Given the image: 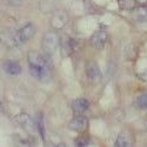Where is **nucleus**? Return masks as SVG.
<instances>
[{
	"instance_id": "a211bd4d",
	"label": "nucleus",
	"mask_w": 147,
	"mask_h": 147,
	"mask_svg": "<svg viewBox=\"0 0 147 147\" xmlns=\"http://www.w3.org/2000/svg\"><path fill=\"white\" fill-rule=\"evenodd\" d=\"M6 1L12 6H20L22 4V0H6Z\"/></svg>"
},
{
	"instance_id": "f03ea898",
	"label": "nucleus",
	"mask_w": 147,
	"mask_h": 147,
	"mask_svg": "<svg viewBox=\"0 0 147 147\" xmlns=\"http://www.w3.org/2000/svg\"><path fill=\"white\" fill-rule=\"evenodd\" d=\"M35 32H36V28L34 26V24L26 22L25 25H22L20 28H18L13 33H9L6 42H9L12 47H19L22 44L31 40L35 35Z\"/></svg>"
},
{
	"instance_id": "6ab92c4d",
	"label": "nucleus",
	"mask_w": 147,
	"mask_h": 147,
	"mask_svg": "<svg viewBox=\"0 0 147 147\" xmlns=\"http://www.w3.org/2000/svg\"><path fill=\"white\" fill-rule=\"evenodd\" d=\"M139 77H140V79H141V80H144V81H146V82H147V68H146L144 72H141V73H140Z\"/></svg>"
},
{
	"instance_id": "f257e3e1",
	"label": "nucleus",
	"mask_w": 147,
	"mask_h": 147,
	"mask_svg": "<svg viewBox=\"0 0 147 147\" xmlns=\"http://www.w3.org/2000/svg\"><path fill=\"white\" fill-rule=\"evenodd\" d=\"M27 61L32 77L40 81H46L51 78L50 57L38 52H30L27 54Z\"/></svg>"
},
{
	"instance_id": "f8f14e48",
	"label": "nucleus",
	"mask_w": 147,
	"mask_h": 147,
	"mask_svg": "<svg viewBox=\"0 0 147 147\" xmlns=\"http://www.w3.org/2000/svg\"><path fill=\"white\" fill-rule=\"evenodd\" d=\"M129 145H131V140L126 133H120L118 136V139L115 140V144H114V146H117V147H125V146L127 147Z\"/></svg>"
},
{
	"instance_id": "f3484780",
	"label": "nucleus",
	"mask_w": 147,
	"mask_h": 147,
	"mask_svg": "<svg viewBox=\"0 0 147 147\" xmlns=\"http://www.w3.org/2000/svg\"><path fill=\"white\" fill-rule=\"evenodd\" d=\"M88 142H90V140H88L87 137H79V138H77L76 141H74L76 146H80V147L88 146Z\"/></svg>"
},
{
	"instance_id": "6e6552de",
	"label": "nucleus",
	"mask_w": 147,
	"mask_h": 147,
	"mask_svg": "<svg viewBox=\"0 0 147 147\" xmlns=\"http://www.w3.org/2000/svg\"><path fill=\"white\" fill-rule=\"evenodd\" d=\"M87 119L86 118H84V117H76V118H73L71 121H69V124H68V127L72 129V131H74V132H85L87 129Z\"/></svg>"
},
{
	"instance_id": "39448f33",
	"label": "nucleus",
	"mask_w": 147,
	"mask_h": 147,
	"mask_svg": "<svg viewBox=\"0 0 147 147\" xmlns=\"http://www.w3.org/2000/svg\"><path fill=\"white\" fill-rule=\"evenodd\" d=\"M107 41H108V33L106 30H102V28L94 32L93 35L91 36V44L96 50L102 48L107 44Z\"/></svg>"
},
{
	"instance_id": "7ed1b4c3",
	"label": "nucleus",
	"mask_w": 147,
	"mask_h": 147,
	"mask_svg": "<svg viewBox=\"0 0 147 147\" xmlns=\"http://www.w3.org/2000/svg\"><path fill=\"white\" fill-rule=\"evenodd\" d=\"M60 46V38L55 32H47L41 40V50L47 57H52Z\"/></svg>"
},
{
	"instance_id": "1a4fd4ad",
	"label": "nucleus",
	"mask_w": 147,
	"mask_h": 147,
	"mask_svg": "<svg viewBox=\"0 0 147 147\" xmlns=\"http://www.w3.org/2000/svg\"><path fill=\"white\" fill-rule=\"evenodd\" d=\"M90 106V101L85 98H79V99H76L74 101L72 102L71 107H72V111L74 114H81L85 111H87V108Z\"/></svg>"
},
{
	"instance_id": "0eeeda50",
	"label": "nucleus",
	"mask_w": 147,
	"mask_h": 147,
	"mask_svg": "<svg viewBox=\"0 0 147 147\" xmlns=\"http://www.w3.org/2000/svg\"><path fill=\"white\" fill-rule=\"evenodd\" d=\"M3 69L8 76H19L22 72V67L14 60H5L3 63Z\"/></svg>"
},
{
	"instance_id": "9b49d317",
	"label": "nucleus",
	"mask_w": 147,
	"mask_h": 147,
	"mask_svg": "<svg viewBox=\"0 0 147 147\" xmlns=\"http://www.w3.org/2000/svg\"><path fill=\"white\" fill-rule=\"evenodd\" d=\"M133 19L138 22H147V7L134 8Z\"/></svg>"
},
{
	"instance_id": "2eb2a0df",
	"label": "nucleus",
	"mask_w": 147,
	"mask_h": 147,
	"mask_svg": "<svg viewBox=\"0 0 147 147\" xmlns=\"http://www.w3.org/2000/svg\"><path fill=\"white\" fill-rule=\"evenodd\" d=\"M60 17H61V14H58V16H55V17L53 18V20H52V25H53L55 28L64 27L65 24H66V20H67V19H63V20H61Z\"/></svg>"
},
{
	"instance_id": "dca6fc26",
	"label": "nucleus",
	"mask_w": 147,
	"mask_h": 147,
	"mask_svg": "<svg viewBox=\"0 0 147 147\" xmlns=\"http://www.w3.org/2000/svg\"><path fill=\"white\" fill-rule=\"evenodd\" d=\"M137 105L140 106V107H142V108H147V93H144V94H141L138 98Z\"/></svg>"
},
{
	"instance_id": "4468645a",
	"label": "nucleus",
	"mask_w": 147,
	"mask_h": 147,
	"mask_svg": "<svg viewBox=\"0 0 147 147\" xmlns=\"http://www.w3.org/2000/svg\"><path fill=\"white\" fill-rule=\"evenodd\" d=\"M35 122H36V128H38V133L41 136L42 139H45V127H44V122H42V117L41 114H38L35 119Z\"/></svg>"
},
{
	"instance_id": "aec40b11",
	"label": "nucleus",
	"mask_w": 147,
	"mask_h": 147,
	"mask_svg": "<svg viewBox=\"0 0 147 147\" xmlns=\"http://www.w3.org/2000/svg\"><path fill=\"white\" fill-rule=\"evenodd\" d=\"M137 3H139V4H146L147 0H137Z\"/></svg>"
},
{
	"instance_id": "20e7f679",
	"label": "nucleus",
	"mask_w": 147,
	"mask_h": 147,
	"mask_svg": "<svg viewBox=\"0 0 147 147\" xmlns=\"http://www.w3.org/2000/svg\"><path fill=\"white\" fill-rule=\"evenodd\" d=\"M17 124L24 129L26 131L28 134H36L38 133V128H36V122L33 120L28 114L26 113H21L16 117Z\"/></svg>"
},
{
	"instance_id": "ddd939ff",
	"label": "nucleus",
	"mask_w": 147,
	"mask_h": 147,
	"mask_svg": "<svg viewBox=\"0 0 147 147\" xmlns=\"http://www.w3.org/2000/svg\"><path fill=\"white\" fill-rule=\"evenodd\" d=\"M119 6L122 9H134L136 8V3L137 0H118Z\"/></svg>"
},
{
	"instance_id": "423d86ee",
	"label": "nucleus",
	"mask_w": 147,
	"mask_h": 147,
	"mask_svg": "<svg viewBox=\"0 0 147 147\" xmlns=\"http://www.w3.org/2000/svg\"><path fill=\"white\" fill-rule=\"evenodd\" d=\"M86 76L90 80L92 81H99L101 80L102 78V74H101V71H100V67L98 66V64L95 61L91 60L86 64Z\"/></svg>"
},
{
	"instance_id": "9d476101",
	"label": "nucleus",
	"mask_w": 147,
	"mask_h": 147,
	"mask_svg": "<svg viewBox=\"0 0 147 147\" xmlns=\"http://www.w3.org/2000/svg\"><path fill=\"white\" fill-rule=\"evenodd\" d=\"M60 47H61V52L65 57L69 55L73 51H74V47H73V41L68 38V36H63L60 39Z\"/></svg>"
}]
</instances>
